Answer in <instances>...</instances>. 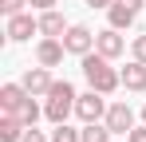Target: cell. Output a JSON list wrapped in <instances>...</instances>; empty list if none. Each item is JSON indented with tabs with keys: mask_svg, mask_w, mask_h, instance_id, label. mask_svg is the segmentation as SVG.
Segmentation results:
<instances>
[{
	"mask_svg": "<svg viewBox=\"0 0 146 142\" xmlns=\"http://www.w3.org/2000/svg\"><path fill=\"white\" fill-rule=\"evenodd\" d=\"M79 63H83L87 87H95V91H103V95H115L122 87V71H115V59H107V55H99V51H87Z\"/></svg>",
	"mask_w": 146,
	"mask_h": 142,
	"instance_id": "obj_1",
	"label": "cell"
},
{
	"mask_svg": "<svg viewBox=\"0 0 146 142\" xmlns=\"http://www.w3.org/2000/svg\"><path fill=\"white\" fill-rule=\"evenodd\" d=\"M0 111L24 118L28 126H36V118L44 115V107L36 103V95L28 91L24 83H4V87H0Z\"/></svg>",
	"mask_w": 146,
	"mask_h": 142,
	"instance_id": "obj_2",
	"label": "cell"
},
{
	"mask_svg": "<svg viewBox=\"0 0 146 142\" xmlns=\"http://www.w3.org/2000/svg\"><path fill=\"white\" fill-rule=\"evenodd\" d=\"M75 87L67 79H55L51 83V91L44 95V118H48L51 126H59V122H67V115H75Z\"/></svg>",
	"mask_w": 146,
	"mask_h": 142,
	"instance_id": "obj_3",
	"label": "cell"
},
{
	"mask_svg": "<svg viewBox=\"0 0 146 142\" xmlns=\"http://www.w3.org/2000/svg\"><path fill=\"white\" fill-rule=\"evenodd\" d=\"M107 107H111L107 95L91 87V91H83L75 99V118H79V122H99V118H107Z\"/></svg>",
	"mask_w": 146,
	"mask_h": 142,
	"instance_id": "obj_4",
	"label": "cell"
},
{
	"mask_svg": "<svg viewBox=\"0 0 146 142\" xmlns=\"http://www.w3.org/2000/svg\"><path fill=\"white\" fill-rule=\"evenodd\" d=\"M4 36H8V44H28L32 36H40V16H32V12H16V16H8Z\"/></svg>",
	"mask_w": 146,
	"mask_h": 142,
	"instance_id": "obj_5",
	"label": "cell"
},
{
	"mask_svg": "<svg viewBox=\"0 0 146 142\" xmlns=\"http://www.w3.org/2000/svg\"><path fill=\"white\" fill-rule=\"evenodd\" d=\"M63 47H67V55H87V51H95V32L87 28V24H71L67 32H63Z\"/></svg>",
	"mask_w": 146,
	"mask_h": 142,
	"instance_id": "obj_6",
	"label": "cell"
},
{
	"mask_svg": "<svg viewBox=\"0 0 146 142\" xmlns=\"http://www.w3.org/2000/svg\"><path fill=\"white\" fill-rule=\"evenodd\" d=\"M142 4H146V0H115V4L107 8V24H111V28H119V32H126L130 24L138 20Z\"/></svg>",
	"mask_w": 146,
	"mask_h": 142,
	"instance_id": "obj_7",
	"label": "cell"
},
{
	"mask_svg": "<svg viewBox=\"0 0 146 142\" xmlns=\"http://www.w3.org/2000/svg\"><path fill=\"white\" fill-rule=\"evenodd\" d=\"M63 55H67V47H63L59 36H40V40H36V63H44V67H59Z\"/></svg>",
	"mask_w": 146,
	"mask_h": 142,
	"instance_id": "obj_8",
	"label": "cell"
},
{
	"mask_svg": "<svg viewBox=\"0 0 146 142\" xmlns=\"http://www.w3.org/2000/svg\"><path fill=\"white\" fill-rule=\"evenodd\" d=\"M103 122L111 126V134H122V138H126V134L138 126V122H134V111H130V103H111Z\"/></svg>",
	"mask_w": 146,
	"mask_h": 142,
	"instance_id": "obj_9",
	"label": "cell"
},
{
	"mask_svg": "<svg viewBox=\"0 0 146 142\" xmlns=\"http://www.w3.org/2000/svg\"><path fill=\"white\" fill-rule=\"evenodd\" d=\"M95 51L99 55H107V59H119L122 51H126V40H122V32L119 28H103V32H95Z\"/></svg>",
	"mask_w": 146,
	"mask_h": 142,
	"instance_id": "obj_10",
	"label": "cell"
},
{
	"mask_svg": "<svg viewBox=\"0 0 146 142\" xmlns=\"http://www.w3.org/2000/svg\"><path fill=\"white\" fill-rule=\"evenodd\" d=\"M20 83H24V87L36 95V99H44V95L51 91V83H55V79H51V67L36 63V67H28V71H24V79H20Z\"/></svg>",
	"mask_w": 146,
	"mask_h": 142,
	"instance_id": "obj_11",
	"label": "cell"
},
{
	"mask_svg": "<svg viewBox=\"0 0 146 142\" xmlns=\"http://www.w3.org/2000/svg\"><path fill=\"white\" fill-rule=\"evenodd\" d=\"M122 87L134 91V95L146 91V63H142V59H130V63L122 67Z\"/></svg>",
	"mask_w": 146,
	"mask_h": 142,
	"instance_id": "obj_12",
	"label": "cell"
},
{
	"mask_svg": "<svg viewBox=\"0 0 146 142\" xmlns=\"http://www.w3.org/2000/svg\"><path fill=\"white\" fill-rule=\"evenodd\" d=\"M71 24L63 20V12H55V8H48V12H40V36H59L63 40V32H67Z\"/></svg>",
	"mask_w": 146,
	"mask_h": 142,
	"instance_id": "obj_13",
	"label": "cell"
},
{
	"mask_svg": "<svg viewBox=\"0 0 146 142\" xmlns=\"http://www.w3.org/2000/svg\"><path fill=\"white\" fill-rule=\"evenodd\" d=\"M24 130H28L24 118L4 115V111H0V142H20V138H24Z\"/></svg>",
	"mask_w": 146,
	"mask_h": 142,
	"instance_id": "obj_14",
	"label": "cell"
},
{
	"mask_svg": "<svg viewBox=\"0 0 146 142\" xmlns=\"http://www.w3.org/2000/svg\"><path fill=\"white\" fill-rule=\"evenodd\" d=\"M79 138L83 142H111L115 134H111V126L99 118V122H83V130H79Z\"/></svg>",
	"mask_w": 146,
	"mask_h": 142,
	"instance_id": "obj_15",
	"label": "cell"
},
{
	"mask_svg": "<svg viewBox=\"0 0 146 142\" xmlns=\"http://www.w3.org/2000/svg\"><path fill=\"white\" fill-rule=\"evenodd\" d=\"M51 142H83V138H79V130H75V126H67V122H59V126L51 130Z\"/></svg>",
	"mask_w": 146,
	"mask_h": 142,
	"instance_id": "obj_16",
	"label": "cell"
},
{
	"mask_svg": "<svg viewBox=\"0 0 146 142\" xmlns=\"http://www.w3.org/2000/svg\"><path fill=\"white\" fill-rule=\"evenodd\" d=\"M24 4H28V0H0V12H4V20H8V16H16V12H28Z\"/></svg>",
	"mask_w": 146,
	"mask_h": 142,
	"instance_id": "obj_17",
	"label": "cell"
},
{
	"mask_svg": "<svg viewBox=\"0 0 146 142\" xmlns=\"http://www.w3.org/2000/svg\"><path fill=\"white\" fill-rule=\"evenodd\" d=\"M130 55H134V59H142V63H146V32H142V36H134V40H130Z\"/></svg>",
	"mask_w": 146,
	"mask_h": 142,
	"instance_id": "obj_18",
	"label": "cell"
},
{
	"mask_svg": "<svg viewBox=\"0 0 146 142\" xmlns=\"http://www.w3.org/2000/svg\"><path fill=\"white\" fill-rule=\"evenodd\" d=\"M20 142H48V138H44V130H36V126H28V130H24V138H20Z\"/></svg>",
	"mask_w": 146,
	"mask_h": 142,
	"instance_id": "obj_19",
	"label": "cell"
},
{
	"mask_svg": "<svg viewBox=\"0 0 146 142\" xmlns=\"http://www.w3.org/2000/svg\"><path fill=\"white\" fill-rule=\"evenodd\" d=\"M126 142H146V122H142V126H134V130L126 134Z\"/></svg>",
	"mask_w": 146,
	"mask_h": 142,
	"instance_id": "obj_20",
	"label": "cell"
},
{
	"mask_svg": "<svg viewBox=\"0 0 146 142\" xmlns=\"http://www.w3.org/2000/svg\"><path fill=\"white\" fill-rule=\"evenodd\" d=\"M28 4H32V8H40V12H48V8H55L59 0H28Z\"/></svg>",
	"mask_w": 146,
	"mask_h": 142,
	"instance_id": "obj_21",
	"label": "cell"
},
{
	"mask_svg": "<svg viewBox=\"0 0 146 142\" xmlns=\"http://www.w3.org/2000/svg\"><path fill=\"white\" fill-rule=\"evenodd\" d=\"M83 4H87V8H103V12H107V8H111L115 0H83Z\"/></svg>",
	"mask_w": 146,
	"mask_h": 142,
	"instance_id": "obj_22",
	"label": "cell"
},
{
	"mask_svg": "<svg viewBox=\"0 0 146 142\" xmlns=\"http://www.w3.org/2000/svg\"><path fill=\"white\" fill-rule=\"evenodd\" d=\"M142 122H146V103H142Z\"/></svg>",
	"mask_w": 146,
	"mask_h": 142,
	"instance_id": "obj_23",
	"label": "cell"
},
{
	"mask_svg": "<svg viewBox=\"0 0 146 142\" xmlns=\"http://www.w3.org/2000/svg\"><path fill=\"white\" fill-rule=\"evenodd\" d=\"M111 142H115V138H111Z\"/></svg>",
	"mask_w": 146,
	"mask_h": 142,
	"instance_id": "obj_24",
	"label": "cell"
}]
</instances>
